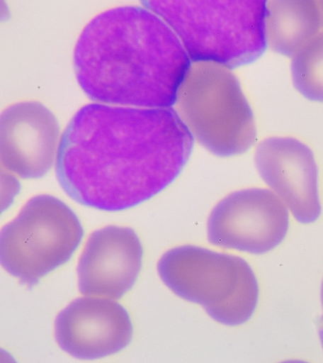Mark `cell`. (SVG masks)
I'll list each match as a JSON object with an SVG mask.
<instances>
[{
    "label": "cell",
    "instance_id": "15",
    "mask_svg": "<svg viewBox=\"0 0 323 363\" xmlns=\"http://www.w3.org/2000/svg\"><path fill=\"white\" fill-rule=\"evenodd\" d=\"M11 13L7 0H0V22H7L10 20Z\"/></svg>",
    "mask_w": 323,
    "mask_h": 363
},
{
    "label": "cell",
    "instance_id": "3",
    "mask_svg": "<svg viewBox=\"0 0 323 363\" xmlns=\"http://www.w3.org/2000/svg\"><path fill=\"white\" fill-rule=\"evenodd\" d=\"M268 0H140L180 39L193 62L232 68L265 53Z\"/></svg>",
    "mask_w": 323,
    "mask_h": 363
},
{
    "label": "cell",
    "instance_id": "10",
    "mask_svg": "<svg viewBox=\"0 0 323 363\" xmlns=\"http://www.w3.org/2000/svg\"><path fill=\"white\" fill-rule=\"evenodd\" d=\"M61 127L39 101L17 102L0 113V162L22 179L44 177L56 162Z\"/></svg>",
    "mask_w": 323,
    "mask_h": 363
},
{
    "label": "cell",
    "instance_id": "1",
    "mask_svg": "<svg viewBox=\"0 0 323 363\" xmlns=\"http://www.w3.org/2000/svg\"><path fill=\"white\" fill-rule=\"evenodd\" d=\"M194 138L173 108L85 105L62 133V189L82 206L123 211L166 189L183 172Z\"/></svg>",
    "mask_w": 323,
    "mask_h": 363
},
{
    "label": "cell",
    "instance_id": "9",
    "mask_svg": "<svg viewBox=\"0 0 323 363\" xmlns=\"http://www.w3.org/2000/svg\"><path fill=\"white\" fill-rule=\"evenodd\" d=\"M132 335L130 314L110 298H78L56 318L57 342L76 359L112 356L130 345Z\"/></svg>",
    "mask_w": 323,
    "mask_h": 363
},
{
    "label": "cell",
    "instance_id": "19",
    "mask_svg": "<svg viewBox=\"0 0 323 363\" xmlns=\"http://www.w3.org/2000/svg\"><path fill=\"white\" fill-rule=\"evenodd\" d=\"M320 298H322V305H323V281H322V294H320Z\"/></svg>",
    "mask_w": 323,
    "mask_h": 363
},
{
    "label": "cell",
    "instance_id": "18",
    "mask_svg": "<svg viewBox=\"0 0 323 363\" xmlns=\"http://www.w3.org/2000/svg\"><path fill=\"white\" fill-rule=\"evenodd\" d=\"M1 360H14L13 357H11L10 354L7 353V352L2 350V349H0V362Z\"/></svg>",
    "mask_w": 323,
    "mask_h": 363
},
{
    "label": "cell",
    "instance_id": "13",
    "mask_svg": "<svg viewBox=\"0 0 323 363\" xmlns=\"http://www.w3.org/2000/svg\"><path fill=\"white\" fill-rule=\"evenodd\" d=\"M291 75L298 92L309 101L323 102V31L292 57Z\"/></svg>",
    "mask_w": 323,
    "mask_h": 363
},
{
    "label": "cell",
    "instance_id": "7",
    "mask_svg": "<svg viewBox=\"0 0 323 363\" xmlns=\"http://www.w3.org/2000/svg\"><path fill=\"white\" fill-rule=\"evenodd\" d=\"M289 220L288 206L271 190H238L212 210L207 235L210 243L220 248L264 255L285 240Z\"/></svg>",
    "mask_w": 323,
    "mask_h": 363
},
{
    "label": "cell",
    "instance_id": "2",
    "mask_svg": "<svg viewBox=\"0 0 323 363\" xmlns=\"http://www.w3.org/2000/svg\"><path fill=\"white\" fill-rule=\"evenodd\" d=\"M191 65L174 31L137 6L99 13L81 31L74 50L84 92L98 104L120 106H173Z\"/></svg>",
    "mask_w": 323,
    "mask_h": 363
},
{
    "label": "cell",
    "instance_id": "8",
    "mask_svg": "<svg viewBox=\"0 0 323 363\" xmlns=\"http://www.w3.org/2000/svg\"><path fill=\"white\" fill-rule=\"evenodd\" d=\"M255 164L264 182L300 223H313L322 212L319 167L313 150L293 138H269L258 145Z\"/></svg>",
    "mask_w": 323,
    "mask_h": 363
},
{
    "label": "cell",
    "instance_id": "14",
    "mask_svg": "<svg viewBox=\"0 0 323 363\" xmlns=\"http://www.w3.org/2000/svg\"><path fill=\"white\" fill-rule=\"evenodd\" d=\"M21 189L22 184L17 176L0 162V216L13 206Z\"/></svg>",
    "mask_w": 323,
    "mask_h": 363
},
{
    "label": "cell",
    "instance_id": "5",
    "mask_svg": "<svg viewBox=\"0 0 323 363\" xmlns=\"http://www.w3.org/2000/svg\"><path fill=\"white\" fill-rule=\"evenodd\" d=\"M175 104L193 138L212 155H243L256 142L254 111L239 79L225 65L193 62Z\"/></svg>",
    "mask_w": 323,
    "mask_h": 363
},
{
    "label": "cell",
    "instance_id": "4",
    "mask_svg": "<svg viewBox=\"0 0 323 363\" xmlns=\"http://www.w3.org/2000/svg\"><path fill=\"white\" fill-rule=\"evenodd\" d=\"M158 274L170 291L203 306L221 325H243L256 311V275L249 264L237 255L203 247L178 246L162 255Z\"/></svg>",
    "mask_w": 323,
    "mask_h": 363
},
{
    "label": "cell",
    "instance_id": "16",
    "mask_svg": "<svg viewBox=\"0 0 323 363\" xmlns=\"http://www.w3.org/2000/svg\"><path fill=\"white\" fill-rule=\"evenodd\" d=\"M317 330H319V336L320 339V342H322V345L323 348V314L320 316L319 319L317 320Z\"/></svg>",
    "mask_w": 323,
    "mask_h": 363
},
{
    "label": "cell",
    "instance_id": "17",
    "mask_svg": "<svg viewBox=\"0 0 323 363\" xmlns=\"http://www.w3.org/2000/svg\"><path fill=\"white\" fill-rule=\"evenodd\" d=\"M314 1H316L317 9H319L320 19H322V26L323 28V0H314Z\"/></svg>",
    "mask_w": 323,
    "mask_h": 363
},
{
    "label": "cell",
    "instance_id": "11",
    "mask_svg": "<svg viewBox=\"0 0 323 363\" xmlns=\"http://www.w3.org/2000/svg\"><path fill=\"white\" fill-rule=\"evenodd\" d=\"M143 255L135 230L121 226L96 230L79 257V291L87 296L120 299L138 279Z\"/></svg>",
    "mask_w": 323,
    "mask_h": 363
},
{
    "label": "cell",
    "instance_id": "6",
    "mask_svg": "<svg viewBox=\"0 0 323 363\" xmlns=\"http://www.w3.org/2000/svg\"><path fill=\"white\" fill-rule=\"evenodd\" d=\"M84 235L67 203L54 196H35L0 230V265L23 285L35 286L71 259Z\"/></svg>",
    "mask_w": 323,
    "mask_h": 363
},
{
    "label": "cell",
    "instance_id": "12",
    "mask_svg": "<svg viewBox=\"0 0 323 363\" xmlns=\"http://www.w3.org/2000/svg\"><path fill=\"white\" fill-rule=\"evenodd\" d=\"M265 23L268 47L290 58L322 28L314 0H268Z\"/></svg>",
    "mask_w": 323,
    "mask_h": 363
}]
</instances>
